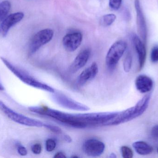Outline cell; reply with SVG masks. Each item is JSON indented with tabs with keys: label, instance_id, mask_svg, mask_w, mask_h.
Masks as SVG:
<instances>
[{
	"label": "cell",
	"instance_id": "d4e9b609",
	"mask_svg": "<svg viewBox=\"0 0 158 158\" xmlns=\"http://www.w3.org/2000/svg\"><path fill=\"white\" fill-rule=\"evenodd\" d=\"M16 147L18 153L20 156H26L27 155V150L24 146L18 143Z\"/></svg>",
	"mask_w": 158,
	"mask_h": 158
},
{
	"label": "cell",
	"instance_id": "7a4b0ae2",
	"mask_svg": "<svg viewBox=\"0 0 158 158\" xmlns=\"http://www.w3.org/2000/svg\"><path fill=\"white\" fill-rule=\"evenodd\" d=\"M151 96L150 93L146 95L134 106L123 111L118 112L115 117L106 122L104 125L107 126L118 125L128 122L141 116L148 107Z\"/></svg>",
	"mask_w": 158,
	"mask_h": 158
},
{
	"label": "cell",
	"instance_id": "e0dca14e",
	"mask_svg": "<svg viewBox=\"0 0 158 158\" xmlns=\"http://www.w3.org/2000/svg\"><path fill=\"white\" fill-rule=\"evenodd\" d=\"M11 8V2L8 0L0 2V23L9 15Z\"/></svg>",
	"mask_w": 158,
	"mask_h": 158
},
{
	"label": "cell",
	"instance_id": "83f0119b",
	"mask_svg": "<svg viewBox=\"0 0 158 158\" xmlns=\"http://www.w3.org/2000/svg\"><path fill=\"white\" fill-rule=\"evenodd\" d=\"M54 158H66L65 154L64 153L62 152H58L56 153V154L55 155Z\"/></svg>",
	"mask_w": 158,
	"mask_h": 158
},
{
	"label": "cell",
	"instance_id": "ffe728a7",
	"mask_svg": "<svg viewBox=\"0 0 158 158\" xmlns=\"http://www.w3.org/2000/svg\"><path fill=\"white\" fill-rule=\"evenodd\" d=\"M120 150L123 158H132L133 157V152L129 147L123 146L121 147Z\"/></svg>",
	"mask_w": 158,
	"mask_h": 158
},
{
	"label": "cell",
	"instance_id": "ac0fdd59",
	"mask_svg": "<svg viewBox=\"0 0 158 158\" xmlns=\"http://www.w3.org/2000/svg\"><path fill=\"white\" fill-rule=\"evenodd\" d=\"M117 17L113 14H107L104 15L100 19V23L103 27H109L115 21Z\"/></svg>",
	"mask_w": 158,
	"mask_h": 158
},
{
	"label": "cell",
	"instance_id": "2e32d148",
	"mask_svg": "<svg viewBox=\"0 0 158 158\" xmlns=\"http://www.w3.org/2000/svg\"><path fill=\"white\" fill-rule=\"evenodd\" d=\"M132 145L136 153L142 156L149 155L154 150L151 146L143 141L135 142Z\"/></svg>",
	"mask_w": 158,
	"mask_h": 158
},
{
	"label": "cell",
	"instance_id": "3957f363",
	"mask_svg": "<svg viewBox=\"0 0 158 158\" xmlns=\"http://www.w3.org/2000/svg\"><path fill=\"white\" fill-rule=\"evenodd\" d=\"M1 59L6 66L19 79L24 83L36 89L43 90L51 93H55V90L49 85L39 81L33 77L26 73L25 71L16 67L10 63L7 59L3 57H1Z\"/></svg>",
	"mask_w": 158,
	"mask_h": 158
},
{
	"label": "cell",
	"instance_id": "cb8c5ba5",
	"mask_svg": "<svg viewBox=\"0 0 158 158\" xmlns=\"http://www.w3.org/2000/svg\"><path fill=\"white\" fill-rule=\"evenodd\" d=\"M44 127L55 133L60 134L62 132V130L58 126H55V125L49 124V123H45Z\"/></svg>",
	"mask_w": 158,
	"mask_h": 158
},
{
	"label": "cell",
	"instance_id": "7c38bea8",
	"mask_svg": "<svg viewBox=\"0 0 158 158\" xmlns=\"http://www.w3.org/2000/svg\"><path fill=\"white\" fill-rule=\"evenodd\" d=\"M132 41L137 52L139 61V68L140 70L143 67L146 59L147 51L145 44L140 39L139 36L134 35Z\"/></svg>",
	"mask_w": 158,
	"mask_h": 158
},
{
	"label": "cell",
	"instance_id": "9a60e30c",
	"mask_svg": "<svg viewBox=\"0 0 158 158\" xmlns=\"http://www.w3.org/2000/svg\"><path fill=\"white\" fill-rule=\"evenodd\" d=\"M153 84L152 79L146 75H139L135 80V87L142 93H146L151 91L153 88Z\"/></svg>",
	"mask_w": 158,
	"mask_h": 158
},
{
	"label": "cell",
	"instance_id": "5b68a950",
	"mask_svg": "<svg viewBox=\"0 0 158 158\" xmlns=\"http://www.w3.org/2000/svg\"><path fill=\"white\" fill-rule=\"evenodd\" d=\"M127 47L126 42L122 40L115 42L111 45L108 51L106 58V64L109 69L115 68Z\"/></svg>",
	"mask_w": 158,
	"mask_h": 158
},
{
	"label": "cell",
	"instance_id": "4fadbf2b",
	"mask_svg": "<svg viewBox=\"0 0 158 158\" xmlns=\"http://www.w3.org/2000/svg\"><path fill=\"white\" fill-rule=\"evenodd\" d=\"M91 52L89 49H85L81 51L74 59L70 67L72 73H75L83 67L88 62Z\"/></svg>",
	"mask_w": 158,
	"mask_h": 158
},
{
	"label": "cell",
	"instance_id": "d6986e66",
	"mask_svg": "<svg viewBox=\"0 0 158 158\" xmlns=\"http://www.w3.org/2000/svg\"><path fill=\"white\" fill-rule=\"evenodd\" d=\"M132 57L130 53H128L123 61V69L126 72H129L131 68Z\"/></svg>",
	"mask_w": 158,
	"mask_h": 158
},
{
	"label": "cell",
	"instance_id": "603a6c76",
	"mask_svg": "<svg viewBox=\"0 0 158 158\" xmlns=\"http://www.w3.org/2000/svg\"><path fill=\"white\" fill-rule=\"evenodd\" d=\"M150 58L151 61L153 63H157L158 62V46H155L152 48Z\"/></svg>",
	"mask_w": 158,
	"mask_h": 158
},
{
	"label": "cell",
	"instance_id": "30bf717a",
	"mask_svg": "<svg viewBox=\"0 0 158 158\" xmlns=\"http://www.w3.org/2000/svg\"><path fill=\"white\" fill-rule=\"evenodd\" d=\"M135 7L136 11V22L139 37L146 44L147 40V27L139 0L135 1Z\"/></svg>",
	"mask_w": 158,
	"mask_h": 158
},
{
	"label": "cell",
	"instance_id": "f546056e",
	"mask_svg": "<svg viewBox=\"0 0 158 158\" xmlns=\"http://www.w3.org/2000/svg\"><path fill=\"white\" fill-rule=\"evenodd\" d=\"M109 157L111 158H117V156H116V155H115L114 153H111L110 156Z\"/></svg>",
	"mask_w": 158,
	"mask_h": 158
},
{
	"label": "cell",
	"instance_id": "4316f807",
	"mask_svg": "<svg viewBox=\"0 0 158 158\" xmlns=\"http://www.w3.org/2000/svg\"><path fill=\"white\" fill-rule=\"evenodd\" d=\"M151 135L152 138L158 140V125H155L152 128Z\"/></svg>",
	"mask_w": 158,
	"mask_h": 158
},
{
	"label": "cell",
	"instance_id": "8fae6325",
	"mask_svg": "<svg viewBox=\"0 0 158 158\" xmlns=\"http://www.w3.org/2000/svg\"><path fill=\"white\" fill-rule=\"evenodd\" d=\"M82 39V34L80 32H70L63 38V45L68 52H74L81 45Z\"/></svg>",
	"mask_w": 158,
	"mask_h": 158
},
{
	"label": "cell",
	"instance_id": "1f68e13d",
	"mask_svg": "<svg viewBox=\"0 0 158 158\" xmlns=\"http://www.w3.org/2000/svg\"><path fill=\"white\" fill-rule=\"evenodd\" d=\"M157 153H158V147L157 148Z\"/></svg>",
	"mask_w": 158,
	"mask_h": 158
},
{
	"label": "cell",
	"instance_id": "484cf974",
	"mask_svg": "<svg viewBox=\"0 0 158 158\" xmlns=\"http://www.w3.org/2000/svg\"><path fill=\"white\" fill-rule=\"evenodd\" d=\"M31 150L32 153L35 155H40L42 150V146L40 143H36L31 146Z\"/></svg>",
	"mask_w": 158,
	"mask_h": 158
},
{
	"label": "cell",
	"instance_id": "44dd1931",
	"mask_svg": "<svg viewBox=\"0 0 158 158\" xmlns=\"http://www.w3.org/2000/svg\"><path fill=\"white\" fill-rule=\"evenodd\" d=\"M56 146V141L54 139L49 138L45 142V149L48 152H52L55 150Z\"/></svg>",
	"mask_w": 158,
	"mask_h": 158
},
{
	"label": "cell",
	"instance_id": "7402d4cb",
	"mask_svg": "<svg viewBox=\"0 0 158 158\" xmlns=\"http://www.w3.org/2000/svg\"><path fill=\"white\" fill-rule=\"evenodd\" d=\"M122 0H109V6L111 9L118 10L121 6Z\"/></svg>",
	"mask_w": 158,
	"mask_h": 158
},
{
	"label": "cell",
	"instance_id": "9c48e42d",
	"mask_svg": "<svg viewBox=\"0 0 158 158\" xmlns=\"http://www.w3.org/2000/svg\"><path fill=\"white\" fill-rule=\"evenodd\" d=\"M24 17V14L21 12L8 15L0 23V37H6L10 29L21 21Z\"/></svg>",
	"mask_w": 158,
	"mask_h": 158
},
{
	"label": "cell",
	"instance_id": "4dcf8cb0",
	"mask_svg": "<svg viewBox=\"0 0 158 158\" xmlns=\"http://www.w3.org/2000/svg\"><path fill=\"white\" fill-rule=\"evenodd\" d=\"M4 87L0 83V91H4Z\"/></svg>",
	"mask_w": 158,
	"mask_h": 158
},
{
	"label": "cell",
	"instance_id": "277c9868",
	"mask_svg": "<svg viewBox=\"0 0 158 158\" xmlns=\"http://www.w3.org/2000/svg\"><path fill=\"white\" fill-rule=\"evenodd\" d=\"M0 109L4 113L6 117L16 123L29 127H44L45 123L35 119L31 118L17 113L8 107L3 102L0 100Z\"/></svg>",
	"mask_w": 158,
	"mask_h": 158
},
{
	"label": "cell",
	"instance_id": "5bb4252c",
	"mask_svg": "<svg viewBox=\"0 0 158 158\" xmlns=\"http://www.w3.org/2000/svg\"><path fill=\"white\" fill-rule=\"evenodd\" d=\"M98 68L97 64L94 62L90 66L82 71L78 78V83L80 85L85 84L94 79L98 73Z\"/></svg>",
	"mask_w": 158,
	"mask_h": 158
},
{
	"label": "cell",
	"instance_id": "52a82bcc",
	"mask_svg": "<svg viewBox=\"0 0 158 158\" xmlns=\"http://www.w3.org/2000/svg\"><path fill=\"white\" fill-rule=\"evenodd\" d=\"M52 98L55 102L61 106L71 110L85 111L90 109L87 106L79 103L61 93H56Z\"/></svg>",
	"mask_w": 158,
	"mask_h": 158
},
{
	"label": "cell",
	"instance_id": "6da1fadb",
	"mask_svg": "<svg viewBox=\"0 0 158 158\" xmlns=\"http://www.w3.org/2000/svg\"><path fill=\"white\" fill-rule=\"evenodd\" d=\"M45 115L77 129H84L88 125H96L99 120L97 112L71 114L48 107L45 110Z\"/></svg>",
	"mask_w": 158,
	"mask_h": 158
},
{
	"label": "cell",
	"instance_id": "8992f818",
	"mask_svg": "<svg viewBox=\"0 0 158 158\" xmlns=\"http://www.w3.org/2000/svg\"><path fill=\"white\" fill-rule=\"evenodd\" d=\"M54 32L51 29L46 28L38 32L31 38L29 46V54H33L42 46L49 43L52 39Z\"/></svg>",
	"mask_w": 158,
	"mask_h": 158
},
{
	"label": "cell",
	"instance_id": "ba28073f",
	"mask_svg": "<svg viewBox=\"0 0 158 158\" xmlns=\"http://www.w3.org/2000/svg\"><path fill=\"white\" fill-rule=\"evenodd\" d=\"M82 148L85 154L88 156L98 157L104 153L105 145L101 141L92 138L84 142Z\"/></svg>",
	"mask_w": 158,
	"mask_h": 158
},
{
	"label": "cell",
	"instance_id": "f1b7e54d",
	"mask_svg": "<svg viewBox=\"0 0 158 158\" xmlns=\"http://www.w3.org/2000/svg\"><path fill=\"white\" fill-rule=\"evenodd\" d=\"M64 139L65 141L68 143H70L72 142V139L71 137L68 135H65L64 136Z\"/></svg>",
	"mask_w": 158,
	"mask_h": 158
}]
</instances>
